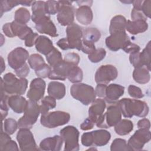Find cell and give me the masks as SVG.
Here are the masks:
<instances>
[{"mask_svg":"<svg viewBox=\"0 0 151 151\" xmlns=\"http://www.w3.org/2000/svg\"><path fill=\"white\" fill-rule=\"evenodd\" d=\"M121 113L124 117L131 118L133 116L144 117L149 113V106L143 101L130 98H123L116 103Z\"/></svg>","mask_w":151,"mask_h":151,"instance_id":"1","label":"cell"},{"mask_svg":"<svg viewBox=\"0 0 151 151\" xmlns=\"http://www.w3.org/2000/svg\"><path fill=\"white\" fill-rule=\"evenodd\" d=\"M28 87V80L25 78H17L12 73H6L1 78V89L12 95H22Z\"/></svg>","mask_w":151,"mask_h":151,"instance_id":"2","label":"cell"},{"mask_svg":"<svg viewBox=\"0 0 151 151\" xmlns=\"http://www.w3.org/2000/svg\"><path fill=\"white\" fill-rule=\"evenodd\" d=\"M71 96L83 104L87 106L91 104L96 99L94 88L85 83H75L70 87Z\"/></svg>","mask_w":151,"mask_h":151,"instance_id":"3","label":"cell"},{"mask_svg":"<svg viewBox=\"0 0 151 151\" xmlns=\"http://www.w3.org/2000/svg\"><path fill=\"white\" fill-rule=\"evenodd\" d=\"M24 113V115L18 120V128L30 129L36 123L40 115V106L37 102L29 100Z\"/></svg>","mask_w":151,"mask_h":151,"instance_id":"4","label":"cell"},{"mask_svg":"<svg viewBox=\"0 0 151 151\" xmlns=\"http://www.w3.org/2000/svg\"><path fill=\"white\" fill-rule=\"evenodd\" d=\"M70 119V115L68 113L58 110L41 115L40 122L43 126L52 129L67 124Z\"/></svg>","mask_w":151,"mask_h":151,"instance_id":"5","label":"cell"},{"mask_svg":"<svg viewBox=\"0 0 151 151\" xmlns=\"http://www.w3.org/2000/svg\"><path fill=\"white\" fill-rule=\"evenodd\" d=\"M122 119V113L117 104L111 105L107 109V111L103 114L96 122L99 128H110L114 126Z\"/></svg>","mask_w":151,"mask_h":151,"instance_id":"6","label":"cell"},{"mask_svg":"<svg viewBox=\"0 0 151 151\" xmlns=\"http://www.w3.org/2000/svg\"><path fill=\"white\" fill-rule=\"evenodd\" d=\"M60 136L65 143V151H77L80 149L78 143L79 131L73 126H67L60 132Z\"/></svg>","mask_w":151,"mask_h":151,"instance_id":"7","label":"cell"},{"mask_svg":"<svg viewBox=\"0 0 151 151\" xmlns=\"http://www.w3.org/2000/svg\"><path fill=\"white\" fill-rule=\"evenodd\" d=\"M2 31L8 37L12 38L17 36L22 40H25L30 34L33 32L31 28L26 24H22L15 21L5 24L2 27Z\"/></svg>","mask_w":151,"mask_h":151,"instance_id":"8","label":"cell"},{"mask_svg":"<svg viewBox=\"0 0 151 151\" xmlns=\"http://www.w3.org/2000/svg\"><path fill=\"white\" fill-rule=\"evenodd\" d=\"M60 8L57 13V19L63 26H68L74 23L75 8L72 6V1H58Z\"/></svg>","mask_w":151,"mask_h":151,"instance_id":"9","label":"cell"},{"mask_svg":"<svg viewBox=\"0 0 151 151\" xmlns=\"http://www.w3.org/2000/svg\"><path fill=\"white\" fill-rule=\"evenodd\" d=\"M150 139L151 134L149 129L139 128L130 137L127 145L130 150H140L145 143L150 141Z\"/></svg>","mask_w":151,"mask_h":151,"instance_id":"10","label":"cell"},{"mask_svg":"<svg viewBox=\"0 0 151 151\" xmlns=\"http://www.w3.org/2000/svg\"><path fill=\"white\" fill-rule=\"evenodd\" d=\"M67 40L68 41L70 49H77L81 50V43L83 35L82 28L76 23L67 26L66 30Z\"/></svg>","mask_w":151,"mask_h":151,"instance_id":"11","label":"cell"},{"mask_svg":"<svg viewBox=\"0 0 151 151\" xmlns=\"http://www.w3.org/2000/svg\"><path fill=\"white\" fill-rule=\"evenodd\" d=\"M118 76L117 68L113 65L106 64L101 65L95 73V81L97 84H107L115 80Z\"/></svg>","mask_w":151,"mask_h":151,"instance_id":"12","label":"cell"},{"mask_svg":"<svg viewBox=\"0 0 151 151\" xmlns=\"http://www.w3.org/2000/svg\"><path fill=\"white\" fill-rule=\"evenodd\" d=\"M29 57V52L26 49L20 47H17L8 55V65L15 70H17L26 64Z\"/></svg>","mask_w":151,"mask_h":151,"instance_id":"13","label":"cell"},{"mask_svg":"<svg viewBox=\"0 0 151 151\" xmlns=\"http://www.w3.org/2000/svg\"><path fill=\"white\" fill-rule=\"evenodd\" d=\"M17 140L19 143L21 150H38L34 136L29 129H20L17 134Z\"/></svg>","mask_w":151,"mask_h":151,"instance_id":"14","label":"cell"},{"mask_svg":"<svg viewBox=\"0 0 151 151\" xmlns=\"http://www.w3.org/2000/svg\"><path fill=\"white\" fill-rule=\"evenodd\" d=\"M46 84L41 78L33 79L29 85V89L27 92V97L32 101L37 102L43 99Z\"/></svg>","mask_w":151,"mask_h":151,"instance_id":"15","label":"cell"},{"mask_svg":"<svg viewBox=\"0 0 151 151\" xmlns=\"http://www.w3.org/2000/svg\"><path fill=\"white\" fill-rule=\"evenodd\" d=\"M129 37L125 31L116 32L110 34L105 40L107 48L113 51H117L122 49L125 43L129 40Z\"/></svg>","mask_w":151,"mask_h":151,"instance_id":"16","label":"cell"},{"mask_svg":"<svg viewBox=\"0 0 151 151\" xmlns=\"http://www.w3.org/2000/svg\"><path fill=\"white\" fill-rule=\"evenodd\" d=\"M35 29L39 33L47 34L51 37L58 36L54 24L47 15L43 17L35 23Z\"/></svg>","mask_w":151,"mask_h":151,"instance_id":"17","label":"cell"},{"mask_svg":"<svg viewBox=\"0 0 151 151\" xmlns=\"http://www.w3.org/2000/svg\"><path fill=\"white\" fill-rule=\"evenodd\" d=\"M74 66L76 65H72L63 60L61 63L52 68L48 76V78L52 80H58L64 81L67 78L70 70Z\"/></svg>","mask_w":151,"mask_h":151,"instance_id":"18","label":"cell"},{"mask_svg":"<svg viewBox=\"0 0 151 151\" xmlns=\"http://www.w3.org/2000/svg\"><path fill=\"white\" fill-rule=\"evenodd\" d=\"M124 92V87L117 84H110L106 87L105 100L110 104L116 103Z\"/></svg>","mask_w":151,"mask_h":151,"instance_id":"19","label":"cell"},{"mask_svg":"<svg viewBox=\"0 0 151 151\" xmlns=\"http://www.w3.org/2000/svg\"><path fill=\"white\" fill-rule=\"evenodd\" d=\"M63 142L61 136L55 135L41 140L40 143V148L41 150L45 151H59L61 149Z\"/></svg>","mask_w":151,"mask_h":151,"instance_id":"20","label":"cell"},{"mask_svg":"<svg viewBox=\"0 0 151 151\" xmlns=\"http://www.w3.org/2000/svg\"><path fill=\"white\" fill-rule=\"evenodd\" d=\"M106 107L105 100L100 98L95 99L88 109V117L94 123L103 114Z\"/></svg>","mask_w":151,"mask_h":151,"instance_id":"21","label":"cell"},{"mask_svg":"<svg viewBox=\"0 0 151 151\" xmlns=\"http://www.w3.org/2000/svg\"><path fill=\"white\" fill-rule=\"evenodd\" d=\"M77 21L82 25H88L93 21V14L92 10L89 6H80L75 11Z\"/></svg>","mask_w":151,"mask_h":151,"instance_id":"22","label":"cell"},{"mask_svg":"<svg viewBox=\"0 0 151 151\" xmlns=\"http://www.w3.org/2000/svg\"><path fill=\"white\" fill-rule=\"evenodd\" d=\"M28 101L21 95H12L8 98V105L14 112L20 114L24 112Z\"/></svg>","mask_w":151,"mask_h":151,"instance_id":"23","label":"cell"},{"mask_svg":"<svg viewBox=\"0 0 151 151\" xmlns=\"http://www.w3.org/2000/svg\"><path fill=\"white\" fill-rule=\"evenodd\" d=\"M47 92L49 96L52 97L55 100H60L65 94V85L59 81H52L48 85Z\"/></svg>","mask_w":151,"mask_h":151,"instance_id":"24","label":"cell"},{"mask_svg":"<svg viewBox=\"0 0 151 151\" xmlns=\"http://www.w3.org/2000/svg\"><path fill=\"white\" fill-rule=\"evenodd\" d=\"M148 28L147 21L143 20H127L125 29L132 35H136L145 32Z\"/></svg>","mask_w":151,"mask_h":151,"instance_id":"25","label":"cell"},{"mask_svg":"<svg viewBox=\"0 0 151 151\" xmlns=\"http://www.w3.org/2000/svg\"><path fill=\"white\" fill-rule=\"evenodd\" d=\"M35 45L38 52L44 55H47L55 48L51 40L44 35H39Z\"/></svg>","mask_w":151,"mask_h":151,"instance_id":"26","label":"cell"},{"mask_svg":"<svg viewBox=\"0 0 151 151\" xmlns=\"http://www.w3.org/2000/svg\"><path fill=\"white\" fill-rule=\"evenodd\" d=\"M91 133L93 145L96 146H103L107 145L111 139V134L106 130H96L92 131Z\"/></svg>","mask_w":151,"mask_h":151,"instance_id":"27","label":"cell"},{"mask_svg":"<svg viewBox=\"0 0 151 151\" xmlns=\"http://www.w3.org/2000/svg\"><path fill=\"white\" fill-rule=\"evenodd\" d=\"M31 19L35 24L39 19L45 16V1H34L32 5Z\"/></svg>","mask_w":151,"mask_h":151,"instance_id":"28","label":"cell"},{"mask_svg":"<svg viewBox=\"0 0 151 151\" xmlns=\"http://www.w3.org/2000/svg\"><path fill=\"white\" fill-rule=\"evenodd\" d=\"M127 20L124 17L121 15H116L112 18L109 26V32L110 34L116 32L125 31Z\"/></svg>","mask_w":151,"mask_h":151,"instance_id":"29","label":"cell"},{"mask_svg":"<svg viewBox=\"0 0 151 151\" xmlns=\"http://www.w3.org/2000/svg\"><path fill=\"white\" fill-rule=\"evenodd\" d=\"M150 71L145 67H140L134 68L133 72V78L134 80L141 84H146L149 82L150 79Z\"/></svg>","mask_w":151,"mask_h":151,"instance_id":"30","label":"cell"},{"mask_svg":"<svg viewBox=\"0 0 151 151\" xmlns=\"http://www.w3.org/2000/svg\"><path fill=\"white\" fill-rule=\"evenodd\" d=\"M133 129V122L128 119L120 120L115 126L114 131L120 136H124L129 134Z\"/></svg>","mask_w":151,"mask_h":151,"instance_id":"31","label":"cell"},{"mask_svg":"<svg viewBox=\"0 0 151 151\" xmlns=\"http://www.w3.org/2000/svg\"><path fill=\"white\" fill-rule=\"evenodd\" d=\"M150 41L147 44L145 48L142 52H139V67H145L150 71Z\"/></svg>","mask_w":151,"mask_h":151,"instance_id":"32","label":"cell"},{"mask_svg":"<svg viewBox=\"0 0 151 151\" xmlns=\"http://www.w3.org/2000/svg\"><path fill=\"white\" fill-rule=\"evenodd\" d=\"M55 99L50 96H45L42 99L41 105H40V113L41 115H44L48 113L50 110L55 108Z\"/></svg>","mask_w":151,"mask_h":151,"instance_id":"33","label":"cell"},{"mask_svg":"<svg viewBox=\"0 0 151 151\" xmlns=\"http://www.w3.org/2000/svg\"><path fill=\"white\" fill-rule=\"evenodd\" d=\"M101 37V33L96 28H87L83 31V40L89 41L93 42L98 41Z\"/></svg>","mask_w":151,"mask_h":151,"instance_id":"34","label":"cell"},{"mask_svg":"<svg viewBox=\"0 0 151 151\" xmlns=\"http://www.w3.org/2000/svg\"><path fill=\"white\" fill-rule=\"evenodd\" d=\"M30 17L29 11L27 8L21 7L15 12L14 21L22 24H26L29 21Z\"/></svg>","mask_w":151,"mask_h":151,"instance_id":"35","label":"cell"},{"mask_svg":"<svg viewBox=\"0 0 151 151\" xmlns=\"http://www.w3.org/2000/svg\"><path fill=\"white\" fill-rule=\"evenodd\" d=\"M46 60L50 66L52 68L63 60L61 53L56 48H54L47 55H46Z\"/></svg>","mask_w":151,"mask_h":151,"instance_id":"36","label":"cell"},{"mask_svg":"<svg viewBox=\"0 0 151 151\" xmlns=\"http://www.w3.org/2000/svg\"><path fill=\"white\" fill-rule=\"evenodd\" d=\"M83 73L82 70L78 66H74L70 70L67 78L73 83H78L83 80Z\"/></svg>","mask_w":151,"mask_h":151,"instance_id":"37","label":"cell"},{"mask_svg":"<svg viewBox=\"0 0 151 151\" xmlns=\"http://www.w3.org/2000/svg\"><path fill=\"white\" fill-rule=\"evenodd\" d=\"M28 62L30 67L34 70H36L45 63L43 57L38 54H31L28 59Z\"/></svg>","mask_w":151,"mask_h":151,"instance_id":"38","label":"cell"},{"mask_svg":"<svg viewBox=\"0 0 151 151\" xmlns=\"http://www.w3.org/2000/svg\"><path fill=\"white\" fill-rule=\"evenodd\" d=\"M21 4V1L15 0H5L0 1V11L1 17L4 12L11 11L14 7Z\"/></svg>","mask_w":151,"mask_h":151,"instance_id":"39","label":"cell"},{"mask_svg":"<svg viewBox=\"0 0 151 151\" xmlns=\"http://www.w3.org/2000/svg\"><path fill=\"white\" fill-rule=\"evenodd\" d=\"M106 55V51L105 49L103 48H99L91 54L88 55V60L93 63H97L103 60Z\"/></svg>","mask_w":151,"mask_h":151,"instance_id":"40","label":"cell"},{"mask_svg":"<svg viewBox=\"0 0 151 151\" xmlns=\"http://www.w3.org/2000/svg\"><path fill=\"white\" fill-rule=\"evenodd\" d=\"M110 150H130V149L128 146L126 141L124 139L121 138H117L115 139L111 143L110 146Z\"/></svg>","mask_w":151,"mask_h":151,"instance_id":"41","label":"cell"},{"mask_svg":"<svg viewBox=\"0 0 151 151\" xmlns=\"http://www.w3.org/2000/svg\"><path fill=\"white\" fill-rule=\"evenodd\" d=\"M2 124L4 125L5 132L9 135L14 134L18 127V122L12 118L6 119Z\"/></svg>","mask_w":151,"mask_h":151,"instance_id":"42","label":"cell"},{"mask_svg":"<svg viewBox=\"0 0 151 151\" xmlns=\"http://www.w3.org/2000/svg\"><path fill=\"white\" fill-rule=\"evenodd\" d=\"M60 8L58 1H45V11L47 14L55 15L58 13Z\"/></svg>","mask_w":151,"mask_h":151,"instance_id":"43","label":"cell"},{"mask_svg":"<svg viewBox=\"0 0 151 151\" xmlns=\"http://www.w3.org/2000/svg\"><path fill=\"white\" fill-rule=\"evenodd\" d=\"M8 98L9 97L6 94H4L3 96L1 97L0 109H1V113L2 121L8 115V110L9 109V107L8 105Z\"/></svg>","mask_w":151,"mask_h":151,"instance_id":"44","label":"cell"},{"mask_svg":"<svg viewBox=\"0 0 151 151\" xmlns=\"http://www.w3.org/2000/svg\"><path fill=\"white\" fill-rule=\"evenodd\" d=\"M51 71V67L50 66V65H48L47 64L45 63L40 67H39L38 69L35 70V72L36 75L39 78H45L48 77Z\"/></svg>","mask_w":151,"mask_h":151,"instance_id":"45","label":"cell"},{"mask_svg":"<svg viewBox=\"0 0 151 151\" xmlns=\"http://www.w3.org/2000/svg\"><path fill=\"white\" fill-rule=\"evenodd\" d=\"M96 48L94 42L82 39L81 50L84 53L89 55L93 52L96 50Z\"/></svg>","mask_w":151,"mask_h":151,"instance_id":"46","label":"cell"},{"mask_svg":"<svg viewBox=\"0 0 151 151\" xmlns=\"http://www.w3.org/2000/svg\"><path fill=\"white\" fill-rule=\"evenodd\" d=\"M128 93L130 97L134 99H142L144 96L142 90L134 85H130L128 87Z\"/></svg>","mask_w":151,"mask_h":151,"instance_id":"47","label":"cell"},{"mask_svg":"<svg viewBox=\"0 0 151 151\" xmlns=\"http://www.w3.org/2000/svg\"><path fill=\"white\" fill-rule=\"evenodd\" d=\"M122 50L125 52L130 54L132 53L139 52L140 50V48L138 45L132 42L129 40L125 43V44L122 48Z\"/></svg>","mask_w":151,"mask_h":151,"instance_id":"48","label":"cell"},{"mask_svg":"<svg viewBox=\"0 0 151 151\" xmlns=\"http://www.w3.org/2000/svg\"><path fill=\"white\" fill-rule=\"evenodd\" d=\"M64 60L72 65L77 66L79 64L80 58L78 54L75 52H68L64 56Z\"/></svg>","mask_w":151,"mask_h":151,"instance_id":"49","label":"cell"},{"mask_svg":"<svg viewBox=\"0 0 151 151\" xmlns=\"http://www.w3.org/2000/svg\"><path fill=\"white\" fill-rule=\"evenodd\" d=\"M81 144L84 146L89 147V146H93V137H92L91 132L84 133L81 136Z\"/></svg>","mask_w":151,"mask_h":151,"instance_id":"50","label":"cell"},{"mask_svg":"<svg viewBox=\"0 0 151 151\" xmlns=\"http://www.w3.org/2000/svg\"><path fill=\"white\" fill-rule=\"evenodd\" d=\"M141 12L146 18H150L151 15V1H143L142 4Z\"/></svg>","mask_w":151,"mask_h":151,"instance_id":"51","label":"cell"},{"mask_svg":"<svg viewBox=\"0 0 151 151\" xmlns=\"http://www.w3.org/2000/svg\"><path fill=\"white\" fill-rule=\"evenodd\" d=\"M29 71H30L29 67L27 63L22 67L15 70L16 75L20 78H25L29 74Z\"/></svg>","mask_w":151,"mask_h":151,"instance_id":"52","label":"cell"},{"mask_svg":"<svg viewBox=\"0 0 151 151\" xmlns=\"http://www.w3.org/2000/svg\"><path fill=\"white\" fill-rule=\"evenodd\" d=\"M39 37L38 34L35 32H32L25 39V45L28 47H31L35 45V42Z\"/></svg>","mask_w":151,"mask_h":151,"instance_id":"53","label":"cell"},{"mask_svg":"<svg viewBox=\"0 0 151 151\" xmlns=\"http://www.w3.org/2000/svg\"><path fill=\"white\" fill-rule=\"evenodd\" d=\"M106 87H107L106 84H98L97 86L96 87V88L94 89L96 96H97L100 98L104 97L105 94H106Z\"/></svg>","mask_w":151,"mask_h":151,"instance_id":"54","label":"cell"},{"mask_svg":"<svg viewBox=\"0 0 151 151\" xmlns=\"http://www.w3.org/2000/svg\"><path fill=\"white\" fill-rule=\"evenodd\" d=\"M131 18L132 21L136 20H143L147 21V18L143 15V14L141 11H138L135 10L134 9H132L131 12Z\"/></svg>","mask_w":151,"mask_h":151,"instance_id":"55","label":"cell"},{"mask_svg":"<svg viewBox=\"0 0 151 151\" xmlns=\"http://www.w3.org/2000/svg\"><path fill=\"white\" fill-rule=\"evenodd\" d=\"M1 150H18V147L17 143L14 140H9L0 149Z\"/></svg>","mask_w":151,"mask_h":151,"instance_id":"56","label":"cell"},{"mask_svg":"<svg viewBox=\"0 0 151 151\" xmlns=\"http://www.w3.org/2000/svg\"><path fill=\"white\" fill-rule=\"evenodd\" d=\"M94 125V123L89 117H87L80 124V129L85 131L91 130L93 128Z\"/></svg>","mask_w":151,"mask_h":151,"instance_id":"57","label":"cell"},{"mask_svg":"<svg viewBox=\"0 0 151 151\" xmlns=\"http://www.w3.org/2000/svg\"><path fill=\"white\" fill-rule=\"evenodd\" d=\"M137 127L139 129L143 128L149 129L150 127V123L149 120L146 118H143L139 120L137 122Z\"/></svg>","mask_w":151,"mask_h":151,"instance_id":"58","label":"cell"},{"mask_svg":"<svg viewBox=\"0 0 151 151\" xmlns=\"http://www.w3.org/2000/svg\"><path fill=\"white\" fill-rule=\"evenodd\" d=\"M57 45L63 50H67L70 49V46L66 38L59 40L57 42Z\"/></svg>","mask_w":151,"mask_h":151,"instance_id":"59","label":"cell"},{"mask_svg":"<svg viewBox=\"0 0 151 151\" xmlns=\"http://www.w3.org/2000/svg\"><path fill=\"white\" fill-rule=\"evenodd\" d=\"M11 140L9 134L6 133V132H4L2 130H1V142H0V149L4 146V145Z\"/></svg>","mask_w":151,"mask_h":151,"instance_id":"60","label":"cell"},{"mask_svg":"<svg viewBox=\"0 0 151 151\" xmlns=\"http://www.w3.org/2000/svg\"><path fill=\"white\" fill-rule=\"evenodd\" d=\"M143 1H133V9H134L136 11H141V7Z\"/></svg>","mask_w":151,"mask_h":151,"instance_id":"61","label":"cell"},{"mask_svg":"<svg viewBox=\"0 0 151 151\" xmlns=\"http://www.w3.org/2000/svg\"><path fill=\"white\" fill-rule=\"evenodd\" d=\"M76 2L78 4L79 6L81 5H87V6H91L93 4L92 1H77Z\"/></svg>","mask_w":151,"mask_h":151,"instance_id":"62","label":"cell"},{"mask_svg":"<svg viewBox=\"0 0 151 151\" xmlns=\"http://www.w3.org/2000/svg\"><path fill=\"white\" fill-rule=\"evenodd\" d=\"M1 73H2L3 71L5 69V64L4 63V59H3L2 57H1Z\"/></svg>","mask_w":151,"mask_h":151,"instance_id":"63","label":"cell"}]
</instances>
